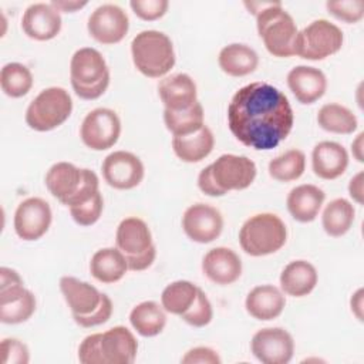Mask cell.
Masks as SVG:
<instances>
[{
  "instance_id": "6da1fadb",
  "label": "cell",
  "mask_w": 364,
  "mask_h": 364,
  "mask_svg": "<svg viewBox=\"0 0 364 364\" xmlns=\"http://www.w3.org/2000/svg\"><path fill=\"white\" fill-rule=\"evenodd\" d=\"M294 114L276 87L255 81L239 88L228 105V125L243 145L257 151L276 148L293 128Z\"/></svg>"
},
{
  "instance_id": "7a4b0ae2",
  "label": "cell",
  "mask_w": 364,
  "mask_h": 364,
  "mask_svg": "<svg viewBox=\"0 0 364 364\" xmlns=\"http://www.w3.org/2000/svg\"><path fill=\"white\" fill-rule=\"evenodd\" d=\"M245 6L256 16V26L267 51L274 57L294 55L297 27L293 17L280 1H245Z\"/></svg>"
},
{
  "instance_id": "3957f363",
  "label": "cell",
  "mask_w": 364,
  "mask_h": 364,
  "mask_svg": "<svg viewBox=\"0 0 364 364\" xmlns=\"http://www.w3.org/2000/svg\"><path fill=\"white\" fill-rule=\"evenodd\" d=\"M136 351L138 341L131 330L115 326L87 336L78 347V360L81 364H132Z\"/></svg>"
},
{
  "instance_id": "277c9868",
  "label": "cell",
  "mask_w": 364,
  "mask_h": 364,
  "mask_svg": "<svg viewBox=\"0 0 364 364\" xmlns=\"http://www.w3.org/2000/svg\"><path fill=\"white\" fill-rule=\"evenodd\" d=\"M132 61L136 70L149 78L164 77L175 65L171 38L158 30H144L131 43Z\"/></svg>"
},
{
  "instance_id": "5b68a950",
  "label": "cell",
  "mask_w": 364,
  "mask_h": 364,
  "mask_svg": "<svg viewBox=\"0 0 364 364\" xmlns=\"http://www.w3.org/2000/svg\"><path fill=\"white\" fill-rule=\"evenodd\" d=\"M74 92L82 100H97L109 85V70L102 54L92 47L77 50L70 63Z\"/></svg>"
},
{
  "instance_id": "8992f818",
  "label": "cell",
  "mask_w": 364,
  "mask_h": 364,
  "mask_svg": "<svg viewBox=\"0 0 364 364\" xmlns=\"http://www.w3.org/2000/svg\"><path fill=\"white\" fill-rule=\"evenodd\" d=\"M287 240L284 222L274 213L250 216L239 230V243L245 253L259 257L280 250Z\"/></svg>"
},
{
  "instance_id": "52a82bcc",
  "label": "cell",
  "mask_w": 364,
  "mask_h": 364,
  "mask_svg": "<svg viewBox=\"0 0 364 364\" xmlns=\"http://www.w3.org/2000/svg\"><path fill=\"white\" fill-rule=\"evenodd\" d=\"M115 245L125 256L128 270H145L156 257L152 233L145 220L136 216H129L121 220L115 233Z\"/></svg>"
},
{
  "instance_id": "ba28073f",
  "label": "cell",
  "mask_w": 364,
  "mask_h": 364,
  "mask_svg": "<svg viewBox=\"0 0 364 364\" xmlns=\"http://www.w3.org/2000/svg\"><path fill=\"white\" fill-rule=\"evenodd\" d=\"M73 111V100L61 87L43 90L27 107V125L40 132L51 131L68 119Z\"/></svg>"
},
{
  "instance_id": "9c48e42d",
  "label": "cell",
  "mask_w": 364,
  "mask_h": 364,
  "mask_svg": "<svg viewBox=\"0 0 364 364\" xmlns=\"http://www.w3.org/2000/svg\"><path fill=\"white\" fill-rule=\"evenodd\" d=\"M343 40V31L338 26L326 18H318L297 33L294 55L311 61L324 60L340 51Z\"/></svg>"
},
{
  "instance_id": "30bf717a",
  "label": "cell",
  "mask_w": 364,
  "mask_h": 364,
  "mask_svg": "<svg viewBox=\"0 0 364 364\" xmlns=\"http://www.w3.org/2000/svg\"><path fill=\"white\" fill-rule=\"evenodd\" d=\"M36 311L34 294L23 286L20 274L10 269H0V321L18 324L27 321Z\"/></svg>"
},
{
  "instance_id": "8fae6325",
  "label": "cell",
  "mask_w": 364,
  "mask_h": 364,
  "mask_svg": "<svg viewBox=\"0 0 364 364\" xmlns=\"http://www.w3.org/2000/svg\"><path fill=\"white\" fill-rule=\"evenodd\" d=\"M121 134V121L114 109L95 108L82 119L80 136L85 146L94 151H105L114 146Z\"/></svg>"
},
{
  "instance_id": "7c38bea8",
  "label": "cell",
  "mask_w": 364,
  "mask_h": 364,
  "mask_svg": "<svg viewBox=\"0 0 364 364\" xmlns=\"http://www.w3.org/2000/svg\"><path fill=\"white\" fill-rule=\"evenodd\" d=\"M95 175L88 168H77L70 162H57L46 173V186L63 205L70 206Z\"/></svg>"
},
{
  "instance_id": "4fadbf2b",
  "label": "cell",
  "mask_w": 364,
  "mask_h": 364,
  "mask_svg": "<svg viewBox=\"0 0 364 364\" xmlns=\"http://www.w3.org/2000/svg\"><path fill=\"white\" fill-rule=\"evenodd\" d=\"M256 172L255 162L243 155L223 154L210 164L212 178L225 193L249 188L256 178Z\"/></svg>"
},
{
  "instance_id": "5bb4252c",
  "label": "cell",
  "mask_w": 364,
  "mask_h": 364,
  "mask_svg": "<svg viewBox=\"0 0 364 364\" xmlns=\"http://www.w3.org/2000/svg\"><path fill=\"white\" fill-rule=\"evenodd\" d=\"M250 350L263 364H287L294 353V341L287 330L266 327L255 333Z\"/></svg>"
},
{
  "instance_id": "9a60e30c",
  "label": "cell",
  "mask_w": 364,
  "mask_h": 364,
  "mask_svg": "<svg viewBox=\"0 0 364 364\" xmlns=\"http://www.w3.org/2000/svg\"><path fill=\"white\" fill-rule=\"evenodd\" d=\"M87 28L90 36L101 44L119 43L128 33V14L117 4L98 6L88 17Z\"/></svg>"
},
{
  "instance_id": "2e32d148",
  "label": "cell",
  "mask_w": 364,
  "mask_h": 364,
  "mask_svg": "<svg viewBox=\"0 0 364 364\" xmlns=\"http://www.w3.org/2000/svg\"><path fill=\"white\" fill-rule=\"evenodd\" d=\"M102 176L115 189H132L144 179V164L132 152L114 151L102 162Z\"/></svg>"
},
{
  "instance_id": "e0dca14e",
  "label": "cell",
  "mask_w": 364,
  "mask_h": 364,
  "mask_svg": "<svg viewBox=\"0 0 364 364\" xmlns=\"http://www.w3.org/2000/svg\"><path fill=\"white\" fill-rule=\"evenodd\" d=\"M182 229L191 240L210 243L222 233L223 218L216 208L206 203H195L183 212Z\"/></svg>"
},
{
  "instance_id": "ac0fdd59",
  "label": "cell",
  "mask_w": 364,
  "mask_h": 364,
  "mask_svg": "<svg viewBox=\"0 0 364 364\" xmlns=\"http://www.w3.org/2000/svg\"><path fill=\"white\" fill-rule=\"evenodd\" d=\"M51 208L41 198H27L14 212V230L23 240H37L51 225Z\"/></svg>"
},
{
  "instance_id": "d6986e66",
  "label": "cell",
  "mask_w": 364,
  "mask_h": 364,
  "mask_svg": "<svg viewBox=\"0 0 364 364\" xmlns=\"http://www.w3.org/2000/svg\"><path fill=\"white\" fill-rule=\"evenodd\" d=\"M60 290L75 323L92 314L101 306L105 294L95 286L73 276H63L60 279Z\"/></svg>"
},
{
  "instance_id": "ffe728a7",
  "label": "cell",
  "mask_w": 364,
  "mask_h": 364,
  "mask_svg": "<svg viewBox=\"0 0 364 364\" xmlns=\"http://www.w3.org/2000/svg\"><path fill=\"white\" fill-rule=\"evenodd\" d=\"M23 31L37 41L54 38L61 30V14L51 3H33L21 17Z\"/></svg>"
},
{
  "instance_id": "44dd1931",
  "label": "cell",
  "mask_w": 364,
  "mask_h": 364,
  "mask_svg": "<svg viewBox=\"0 0 364 364\" xmlns=\"http://www.w3.org/2000/svg\"><path fill=\"white\" fill-rule=\"evenodd\" d=\"M203 274L213 283L226 286L235 283L242 274V260L229 247H213L202 259Z\"/></svg>"
},
{
  "instance_id": "7402d4cb",
  "label": "cell",
  "mask_w": 364,
  "mask_h": 364,
  "mask_svg": "<svg viewBox=\"0 0 364 364\" xmlns=\"http://www.w3.org/2000/svg\"><path fill=\"white\" fill-rule=\"evenodd\" d=\"M287 85L299 102L313 104L324 95L327 78L316 67L297 65L289 71Z\"/></svg>"
},
{
  "instance_id": "603a6c76",
  "label": "cell",
  "mask_w": 364,
  "mask_h": 364,
  "mask_svg": "<svg viewBox=\"0 0 364 364\" xmlns=\"http://www.w3.org/2000/svg\"><path fill=\"white\" fill-rule=\"evenodd\" d=\"M158 94L166 109L182 111L192 107L196 98V84L191 75L178 73L165 77L158 84Z\"/></svg>"
},
{
  "instance_id": "cb8c5ba5",
  "label": "cell",
  "mask_w": 364,
  "mask_h": 364,
  "mask_svg": "<svg viewBox=\"0 0 364 364\" xmlns=\"http://www.w3.org/2000/svg\"><path fill=\"white\" fill-rule=\"evenodd\" d=\"M311 166L318 178L326 181L336 179L348 166V152L338 142L321 141L313 148Z\"/></svg>"
},
{
  "instance_id": "d4e9b609",
  "label": "cell",
  "mask_w": 364,
  "mask_h": 364,
  "mask_svg": "<svg viewBox=\"0 0 364 364\" xmlns=\"http://www.w3.org/2000/svg\"><path fill=\"white\" fill-rule=\"evenodd\" d=\"M326 199V193L316 185L303 183L293 188L286 199L287 210L297 222H313Z\"/></svg>"
},
{
  "instance_id": "484cf974",
  "label": "cell",
  "mask_w": 364,
  "mask_h": 364,
  "mask_svg": "<svg viewBox=\"0 0 364 364\" xmlns=\"http://www.w3.org/2000/svg\"><path fill=\"white\" fill-rule=\"evenodd\" d=\"M286 306L284 294L272 284L253 287L245 300L246 311L256 320L267 321L279 317Z\"/></svg>"
},
{
  "instance_id": "4316f807",
  "label": "cell",
  "mask_w": 364,
  "mask_h": 364,
  "mask_svg": "<svg viewBox=\"0 0 364 364\" xmlns=\"http://www.w3.org/2000/svg\"><path fill=\"white\" fill-rule=\"evenodd\" d=\"M317 280V270L307 260H293L280 273L282 290L293 297H303L311 293Z\"/></svg>"
},
{
  "instance_id": "83f0119b",
  "label": "cell",
  "mask_w": 364,
  "mask_h": 364,
  "mask_svg": "<svg viewBox=\"0 0 364 364\" xmlns=\"http://www.w3.org/2000/svg\"><path fill=\"white\" fill-rule=\"evenodd\" d=\"M127 270V259L118 247L100 249L92 255L90 262V272L92 277L105 284L121 280Z\"/></svg>"
},
{
  "instance_id": "f1b7e54d",
  "label": "cell",
  "mask_w": 364,
  "mask_h": 364,
  "mask_svg": "<svg viewBox=\"0 0 364 364\" xmlns=\"http://www.w3.org/2000/svg\"><path fill=\"white\" fill-rule=\"evenodd\" d=\"M219 67L232 77H245L257 68V53L246 44L233 43L225 46L218 57Z\"/></svg>"
},
{
  "instance_id": "f546056e",
  "label": "cell",
  "mask_w": 364,
  "mask_h": 364,
  "mask_svg": "<svg viewBox=\"0 0 364 364\" xmlns=\"http://www.w3.org/2000/svg\"><path fill=\"white\" fill-rule=\"evenodd\" d=\"M215 138L209 127L203 125L199 131L185 135V136H173L172 148L175 155L183 162H199L205 159L213 149Z\"/></svg>"
},
{
  "instance_id": "4dcf8cb0",
  "label": "cell",
  "mask_w": 364,
  "mask_h": 364,
  "mask_svg": "<svg viewBox=\"0 0 364 364\" xmlns=\"http://www.w3.org/2000/svg\"><path fill=\"white\" fill-rule=\"evenodd\" d=\"M129 323L142 337H154L165 328L166 314L156 301H142L131 310Z\"/></svg>"
},
{
  "instance_id": "1f68e13d",
  "label": "cell",
  "mask_w": 364,
  "mask_h": 364,
  "mask_svg": "<svg viewBox=\"0 0 364 364\" xmlns=\"http://www.w3.org/2000/svg\"><path fill=\"white\" fill-rule=\"evenodd\" d=\"M355 216L354 206L344 198L330 200L321 215V225L328 236L340 237L346 235L353 226Z\"/></svg>"
},
{
  "instance_id": "d6a6232c",
  "label": "cell",
  "mask_w": 364,
  "mask_h": 364,
  "mask_svg": "<svg viewBox=\"0 0 364 364\" xmlns=\"http://www.w3.org/2000/svg\"><path fill=\"white\" fill-rule=\"evenodd\" d=\"M203 117V107L199 101L182 111L164 109V122L173 136H185L199 131L205 125Z\"/></svg>"
},
{
  "instance_id": "836d02e7",
  "label": "cell",
  "mask_w": 364,
  "mask_h": 364,
  "mask_svg": "<svg viewBox=\"0 0 364 364\" xmlns=\"http://www.w3.org/2000/svg\"><path fill=\"white\" fill-rule=\"evenodd\" d=\"M317 122L324 131L333 134H353L358 125L355 114L337 102L324 104L317 112Z\"/></svg>"
},
{
  "instance_id": "e575fe53",
  "label": "cell",
  "mask_w": 364,
  "mask_h": 364,
  "mask_svg": "<svg viewBox=\"0 0 364 364\" xmlns=\"http://www.w3.org/2000/svg\"><path fill=\"white\" fill-rule=\"evenodd\" d=\"M199 287L189 280H176L168 284L161 294V306L165 311L182 316L195 301Z\"/></svg>"
},
{
  "instance_id": "d590c367",
  "label": "cell",
  "mask_w": 364,
  "mask_h": 364,
  "mask_svg": "<svg viewBox=\"0 0 364 364\" xmlns=\"http://www.w3.org/2000/svg\"><path fill=\"white\" fill-rule=\"evenodd\" d=\"M306 169V155L300 149H289L269 162V175L279 182L299 179Z\"/></svg>"
},
{
  "instance_id": "8d00e7d4",
  "label": "cell",
  "mask_w": 364,
  "mask_h": 364,
  "mask_svg": "<svg viewBox=\"0 0 364 364\" xmlns=\"http://www.w3.org/2000/svg\"><path fill=\"white\" fill-rule=\"evenodd\" d=\"M0 87L11 98L26 95L33 87L31 71L20 63H9L0 71Z\"/></svg>"
},
{
  "instance_id": "74e56055",
  "label": "cell",
  "mask_w": 364,
  "mask_h": 364,
  "mask_svg": "<svg viewBox=\"0 0 364 364\" xmlns=\"http://www.w3.org/2000/svg\"><path fill=\"white\" fill-rule=\"evenodd\" d=\"M179 317L185 323H188L189 326H193V327H205L206 324L210 323V320L213 317L212 304L200 287L198 290L193 304Z\"/></svg>"
},
{
  "instance_id": "f35d334b",
  "label": "cell",
  "mask_w": 364,
  "mask_h": 364,
  "mask_svg": "<svg viewBox=\"0 0 364 364\" xmlns=\"http://www.w3.org/2000/svg\"><path fill=\"white\" fill-rule=\"evenodd\" d=\"M68 209H70V213H71L73 219L75 220V223H78L81 226H91L100 219V216L102 213V209H104L102 195L98 191L92 198H90L84 203L71 206Z\"/></svg>"
},
{
  "instance_id": "ab89813d",
  "label": "cell",
  "mask_w": 364,
  "mask_h": 364,
  "mask_svg": "<svg viewBox=\"0 0 364 364\" xmlns=\"http://www.w3.org/2000/svg\"><path fill=\"white\" fill-rule=\"evenodd\" d=\"M326 7L330 14L346 23H357L364 16V1L363 0H338L327 1Z\"/></svg>"
},
{
  "instance_id": "60d3db41",
  "label": "cell",
  "mask_w": 364,
  "mask_h": 364,
  "mask_svg": "<svg viewBox=\"0 0 364 364\" xmlns=\"http://www.w3.org/2000/svg\"><path fill=\"white\" fill-rule=\"evenodd\" d=\"M0 353L3 364H27L30 360L27 346L17 338H3Z\"/></svg>"
},
{
  "instance_id": "b9f144b4",
  "label": "cell",
  "mask_w": 364,
  "mask_h": 364,
  "mask_svg": "<svg viewBox=\"0 0 364 364\" xmlns=\"http://www.w3.org/2000/svg\"><path fill=\"white\" fill-rule=\"evenodd\" d=\"M129 6L139 18L152 21V20L161 18L166 13L169 7V1L168 0H131Z\"/></svg>"
},
{
  "instance_id": "7bdbcfd3",
  "label": "cell",
  "mask_w": 364,
  "mask_h": 364,
  "mask_svg": "<svg viewBox=\"0 0 364 364\" xmlns=\"http://www.w3.org/2000/svg\"><path fill=\"white\" fill-rule=\"evenodd\" d=\"M183 364H220L218 353L209 347H195L186 351L181 360Z\"/></svg>"
},
{
  "instance_id": "ee69618b",
  "label": "cell",
  "mask_w": 364,
  "mask_h": 364,
  "mask_svg": "<svg viewBox=\"0 0 364 364\" xmlns=\"http://www.w3.org/2000/svg\"><path fill=\"white\" fill-rule=\"evenodd\" d=\"M111 314H112V301L107 294H104L101 306L92 314H90L88 317H84L80 321H77V324L81 326V327H85V328L95 327V326L107 323L109 320Z\"/></svg>"
},
{
  "instance_id": "f6af8a7d",
  "label": "cell",
  "mask_w": 364,
  "mask_h": 364,
  "mask_svg": "<svg viewBox=\"0 0 364 364\" xmlns=\"http://www.w3.org/2000/svg\"><path fill=\"white\" fill-rule=\"evenodd\" d=\"M198 186L199 189L208 195V196H223L226 195L222 189H219V186L215 183L212 173H210V165L205 166L198 176Z\"/></svg>"
},
{
  "instance_id": "bcb514c9",
  "label": "cell",
  "mask_w": 364,
  "mask_h": 364,
  "mask_svg": "<svg viewBox=\"0 0 364 364\" xmlns=\"http://www.w3.org/2000/svg\"><path fill=\"white\" fill-rule=\"evenodd\" d=\"M363 171H360L357 175H354L348 183V193L350 196L360 205H363Z\"/></svg>"
},
{
  "instance_id": "7dc6e473",
  "label": "cell",
  "mask_w": 364,
  "mask_h": 364,
  "mask_svg": "<svg viewBox=\"0 0 364 364\" xmlns=\"http://www.w3.org/2000/svg\"><path fill=\"white\" fill-rule=\"evenodd\" d=\"M51 4L58 10V11H65V13H73L78 9H82L87 6V1H74V0H53Z\"/></svg>"
},
{
  "instance_id": "c3c4849f",
  "label": "cell",
  "mask_w": 364,
  "mask_h": 364,
  "mask_svg": "<svg viewBox=\"0 0 364 364\" xmlns=\"http://www.w3.org/2000/svg\"><path fill=\"white\" fill-rule=\"evenodd\" d=\"M351 311L355 314V317L363 321V289H358L353 297H351Z\"/></svg>"
},
{
  "instance_id": "681fc988",
  "label": "cell",
  "mask_w": 364,
  "mask_h": 364,
  "mask_svg": "<svg viewBox=\"0 0 364 364\" xmlns=\"http://www.w3.org/2000/svg\"><path fill=\"white\" fill-rule=\"evenodd\" d=\"M363 136H364V132H360L357 135V138L353 141L351 144V151H353V155L354 158L358 161V162H363Z\"/></svg>"
}]
</instances>
